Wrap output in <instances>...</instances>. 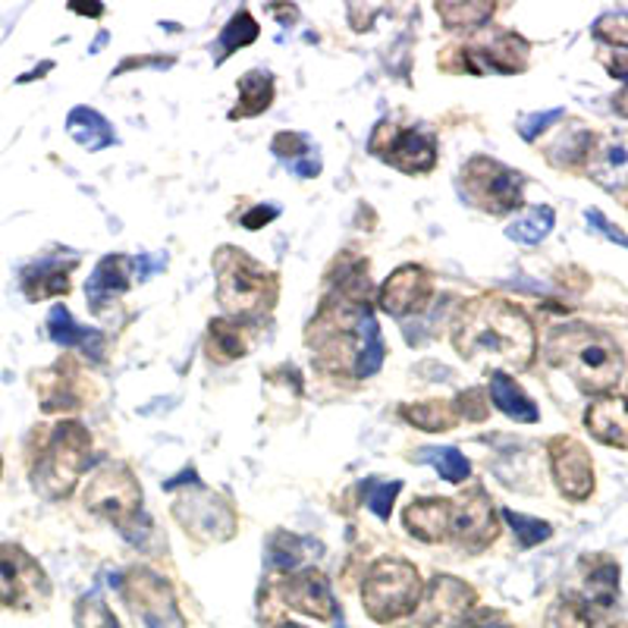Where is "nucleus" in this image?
<instances>
[{"mask_svg": "<svg viewBox=\"0 0 628 628\" xmlns=\"http://www.w3.org/2000/svg\"><path fill=\"white\" fill-rule=\"evenodd\" d=\"M452 346L462 359H497L509 368H528L538 336L522 308L497 296H480L462 308L452 328Z\"/></svg>", "mask_w": 628, "mask_h": 628, "instance_id": "1", "label": "nucleus"}, {"mask_svg": "<svg viewBox=\"0 0 628 628\" xmlns=\"http://www.w3.org/2000/svg\"><path fill=\"white\" fill-rule=\"evenodd\" d=\"M547 361L566 371L585 393H610L626 371L619 346L606 333L585 324L553 330L547 339Z\"/></svg>", "mask_w": 628, "mask_h": 628, "instance_id": "2", "label": "nucleus"}, {"mask_svg": "<svg viewBox=\"0 0 628 628\" xmlns=\"http://www.w3.org/2000/svg\"><path fill=\"white\" fill-rule=\"evenodd\" d=\"M91 462V434L79 421H63L51 431L44 449L35 459L31 484L41 497L63 500L73 494L79 475Z\"/></svg>", "mask_w": 628, "mask_h": 628, "instance_id": "3", "label": "nucleus"}, {"mask_svg": "<svg viewBox=\"0 0 628 628\" xmlns=\"http://www.w3.org/2000/svg\"><path fill=\"white\" fill-rule=\"evenodd\" d=\"M214 268H217V299L230 315L252 318L268 311L277 299L273 277L236 248H223L214 258Z\"/></svg>", "mask_w": 628, "mask_h": 628, "instance_id": "4", "label": "nucleus"}, {"mask_svg": "<svg viewBox=\"0 0 628 628\" xmlns=\"http://www.w3.org/2000/svg\"><path fill=\"white\" fill-rule=\"evenodd\" d=\"M421 594H424V581H421L419 568L406 560L374 563L361 588L364 610L374 623H393V619L409 616L412 610H419Z\"/></svg>", "mask_w": 628, "mask_h": 628, "instance_id": "5", "label": "nucleus"}, {"mask_svg": "<svg viewBox=\"0 0 628 628\" xmlns=\"http://www.w3.org/2000/svg\"><path fill=\"white\" fill-rule=\"evenodd\" d=\"M123 600L136 628H185L174 588L151 568H132L123 578Z\"/></svg>", "mask_w": 628, "mask_h": 628, "instance_id": "6", "label": "nucleus"}, {"mask_svg": "<svg viewBox=\"0 0 628 628\" xmlns=\"http://www.w3.org/2000/svg\"><path fill=\"white\" fill-rule=\"evenodd\" d=\"M86 507L123 528L142 515V487L126 465L104 462L86 487Z\"/></svg>", "mask_w": 628, "mask_h": 628, "instance_id": "7", "label": "nucleus"}, {"mask_svg": "<svg viewBox=\"0 0 628 628\" xmlns=\"http://www.w3.org/2000/svg\"><path fill=\"white\" fill-rule=\"evenodd\" d=\"M462 182H465L472 202L490 214H507V210H515L522 205L525 177L497 164V161H490V157L469 161L462 170Z\"/></svg>", "mask_w": 628, "mask_h": 628, "instance_id": "8", "label": "nucleus"}, {"mask_svg": "<svg viewBox=\"0 0 628 628\" xmlns=\"http://www.w3.org/2000/svg\"><path fill=\"white\" fill-rule=\"evenodd\" d=\"M51 594L44 568L16 543H0V606L29 610Z\"/></svg>", "mask_w": 628, "mask_h": 628, "instance_id": "9", "label": "nucleus"}, {"mask_svg": "<svg viewBox=\"0 0 628 628\" xmlns=\"http://www.w3.org/2000/svg\"><path fill=\"white\" fill-rule=\"evenodd\" d=\"M371 149L402 174H427L437 164V142L421 129H396L381 123L371 136Z\"/></svg>", "mask_w": 628, "mask_h": 628, "instance_id": "10", "label": "nucleus"}, {"mask_svg": "<svg viewBox=\"0 0 628 628\" xmlns=\"http://www.w3.org/2000/svg\"><path fill=\"white\" fill-rule=\"evenodd\" d=\"M174 515L182 528L198 540H230L236 535V512L210 490H195L180 497Z\"/></svg>", "mask_w": 628, "mask_h": 628, "instance_id": "11", "label": "nucleus"}, {"mask_svg": "<svg viewBox=\"0 0 628 628\" xmlns=\"http://www.w3.org/2000/svg\"><path fill=\"white\" fill-rule=\"evenodd\" d=\"M475 591L459 581L456 575H437L421 600L419 623L421 628H462L472 616Z\"/></svg>", "mask_w": 628, "mask_h": 628, "instance_id": "12", "label": "nucleus"}, {"mask_svg": "<svg viewBox=\"0 0 628 628\" xmlns=\"http://www.w3.org/2000/svg\"><path fill=\"white\" fill-rule=\"evenodd\" d=\"M550 469L563 497L581 503L594 494V462L588 449L572 437H556L550 444Z\"/></svg>", "mask_w": 628, "mask_h": 628, "instance_id": "13", "label": "nucleus"}, {"mask_svg": "<svg viewBox=\"0 0 628 628\" xmlns=\"http://www.w3.org/2000/svg\"><path fill=\"white\" fill-rule=\"evenodd\" d=\"M431 296H434L431 273L419 265H402L399 270H393L387 283L381 286V308L393 318H406V315L424 311Z\"/></svg>", "mask_w": 628, "mask_h": 628, "instance_id": "14", "label": "nucleus"}, {"mask_svg": "<svg viewBox=\"0 0 628 628\" xmlns=\"http://www.w3.org/2000/svg\"><path fill=\"white\" fill-rule=\"evenodd\" d=\"M497 512L490 507L484 490L465 494L459 503H452V538L465 550H484L497 538Z\"/></svg>", "mask_w": 628, "mask_h": 628, "instance_id": "15", "label": "nucleus"}, {"mask_svg": "<svg viewBox=\"0 0 628 628\" xmlns=\"http://www.w3.org/2000/svg\"><path fill=\"white\" fill-rule=\"evenodd\" d=\"M283 600H286L293 610H299L305 616H315V619H333V616H336V603H333L328 581H324V575L315 572V568L286 578V581H283Z\"/></svg>", "mask_w": 628, "mask_h": 628, "instance_id": "16", "label": "nucleus"}, {"mask_svg": "<svg viewBox=\"0 0 628 628\" xmlns=\"http://www.w3.org/2000/svg\"><path fill=\"white\" fill-rule=\"evenodd\" d=\"M585 424L591 437L606 447L628 449V402L619 396H600L585 412Z\"/></svg>", "mask_w": 628, "mask_h": 628, "instance_id": "17", "label": "nucleus"}, {"mask_svg": "<svg viewBox=\"0 0 628 628\" xmlns=\"http://www.w3.org/2000/svg\"><path fill=\"white\" fill-rule=\"evenodd\" d=\"M465 66L472 73H518L528 66V44L515 35H503L490 48H465Z\"/></svg>", "mask_w": 628, "mask_h": 628, "instance_id": "18", "label": "nucleus"}, {"mask_svg": "<svg viewBox=\"0 0 628 628\" xmlns=\"http://www.w3.org/2000/svg\"><path fill=\"white\" fill-rule=\"evenodd\" d=\"M402 522L412 538L440 543L452 538V500H415L402 512Z\"/></svg>", "mask_w": 628, "mask_h": 628, "instance_id": "19", "label": "nucleus"}, {"mask_svg": "<svg viewBox=\"0 0 628 628\" xmlns=\"http://www.w3.org/2000/svg\"><path fill=\"white\" fill-rule=\"evenodd\" d=\"M132 258L126 255H107L98 261V268L86 283V293H89V305L94 311H101L107 302H114L129 290V277H132Z\"/></svg>", "mask_w": 628, "mask_h": 628, "instance_id": "20", "label": "nucleus"}, {"mask_svg": "<svg viewBox=\"0 0 628 628\" xmlns=\"http://www.w3.org/2000/svg\"><path fill=\"white\" fill-rule=\"evenodd\" d=\"M48 333H51V339H54L57 346H63V349H82L86 356L104 359V336H101L98 330L79 328L63 305H54V311H51V318H48Z\"/></svg>", "mask_w": 628, "mask_h": 628, "instance_id": "21", "label": "nucleus"}, {"mask_svg": "<svg viewBox=\"0 0 628 628\" xmlns=\"http://www.w3.org/2000/svg\"><path fill=\"white\" fill-rule=\"evenodd\" d=\"M490 402L512 421L535 424V421L540 419L538 406L531 402V396L518 387L509 374H503V371H497V374L490 377Z\"/></svg>", "mask_w": 628, "mask_h": 628, "instance_id": "22", "label": "nucleus"}, {"mask_svg": "<svg viewBox=\"0 0 628 628\" xmlns=\"http://www.w3.org/2000/svg\"><path fill=\"white\" fill-rule=\"evenodd\" d=\"M591 177L606 185V189H619L628 185V139H613L600 149H591Z\"/></svg>", "mask_w": 628, "mask_h": 628, "instance_id": "23", "label": "nucleus"}, {"mask_svg": "<svg viewBox=\"0 0 628 628\" xmlns=\"http://www.w3.org/2000/svg\"><path fill=\"white\" fill-rule=\"evenodd\" d=\"M66 132L73 136V142H79L86 151H101L117 142V132L111 129V123L91 107H76L66 117Z\"/></svg>", "mask_w": 628, "mask_h": 628, "instance_id": "24", "label": "nucleus"}, {"mask_svg": "<svg viewBox=\"0 0 628 628\" xmlns=\"http://www.w3.org/2000/svg\"><path fill=\"white\" fill-rule=\"evenodd\" d=\"M356 339H359V353H356V377H371L381 371L384 364V336H381V324L377 318L364 308L356 324Z\"/></svg>", "mask_w": 628, "mask_h": 628, "instance_id": "25", "label": "nucleus"}, {"mask_svg": "<svg viewBox=\"0 0 628 628\" xmlns=\"http://www.w3.org/2000/svg\"><path fill=\"white\" fill-rule=\"evenodd\" d=\"M73 265H76V261H73ZM73 265H63V261H41V265H35V268L26 270V280H23L26 296H29V299H51V296L69 293V277H66V270L73 268Z\"/></svg>", "mask_w": 628, "mask_h": 628, "instance_id": "26", "label": "nucleus"}, {"mask_svg": "<svg viewBox=\"0 0 628 628\" xmlns=\"http://www.w3.org/2000/svg\"><path fill=\"white\" fill-rule=\"evenodd\" d=\"M585 598L600 610H610L619 598V566L613 560H598L585 578Z\"/></svg>", "mask_w": 628, "mask_h": 628, "instance_id": "27", "label": "nucleus"}, {"mask_svg": "<svg viewBox=\"0 0 628 628\" xmlns=\"http://www.w3.org/2000/svg\"><path fill=\"white\" fill-rule=\"evenodd\" d=\"M273 101V79L265 73H248L240 79V107L230 114L233 120L240 117H258L265 114Z\"/></svg>", "mask_w": 628, "mask_h": 628, "instance_id": "28", "label": "nucleus"}, {"mask_svg": "<svg viewBox=\"0 0 628 628\" xmlns=\"http://www.w3.org/2000/svg\"><path fill=\"white\" fill-rule=\"evenodd\" d=\"M553 223H556V214H553V208L540 205V208L525 210L515 223H509L507 236L509 240L522 242V245H538V242H543L547 236H550Z\"/></svg>", "mask_w": 628, "mask_h": 628, "instance_id": "29", "label": "nucleus"}, {"mask_svg": "<svg viewBox=\"0 0 628 628\" xmlns=\"http://www.w3.org/2000/svg\"><path fill=\"white\" fill-rule=\"evenodd\" d=\"M402 419L409 421V424H415L421 431H431V434H440V431H452L456 427V409L447 406V402H437V399H431V402H415V406H406L402 409Z\"/></svg>", "mask_w": 628, "mask_h": 628, "instance_id": "30", "label": "nucleus"}, {"mask_svg": "<svg viewBox=\"0 0 628 628\" xmlns=\"http://www.w3.org/2000/svg\"><path fill=\"white\" fill-rule=\"evenodd\" d=\"M494 13V3H437V16L449 29H478Z\"/></svg>", "mask_w": 628, "mask_h": 628, "instance_id": "31", "label": "nucleus"}, {"mask_svg": "<svg viewBox=\"0 0 628 628\" xmlns=\"http://www.w3.org/2000/svg\"><path fill=\"white\" fill-rule=\"evenodd\" d=\"M255 38H258V23L252 20V13L240 10V13L223 26L220 44H217V61H227L233 51H240L245 44H252Z\"/></svg>", "mask_w": 628, "mask_h": 628, "instance_id": "32", "label": "nucleus"}, {"mask_svg": "<svg viewBox=\"0 0 628 628\" xmlns=\"http://www.w3.org/2000/svg\"><path fill=\"white\" fill-rule=\"evenodd\" d=\"M421 462L434 465L440 472V478H447L449 484H462L472 475V462L459 452V449H421Z\"/></svg>", "mask_w": 628, "mask_h": 628, "instance_id": "33", "label": "nucleus"}, {"mask_svg": "<svg viewBox=\"0 0 628 628\" xmlns=\"http://www.w3.org/2000/svg\"><path fill=\"white\" fill-rule=\"evenodd\" d=\"M210 356L220 361H233L245 356V339H242V330L230 321H210Z\"/></svg>", "mask_w": 628, "mask_h": 628, "instance_id": "34", "label": "nucleus"}, {"mask_svg": "<svg viewBox=\"0 0 628 628\" xmlns=\"http://www.w3.org/2000/svg\"><path fill=\"white\" fill-rule=\"evenodd\" d=\"M547 628H594L591 623V610L588 603L575 598H560L550 610H547V619H543Z\"/></svg>", "mask_w": 628, "mask_h": 628, "instance_id": "35", "label": "nucleus"}, {"mask_svg": "<svg viewBox=\"0 0 628 628\" xmlns=\"http://www.w3.org/2000/svg\"><path fill=\"white\" fill-rule=\"evenodd\" d=\"M503 518L512 525V531H515V538H518L522 547H538V543H543V540L553 535V528H550L547 522L531 518V515H518V512H512V509H503Z\"/></svg>", "mask_w": 628, "mask_h": 628, "instance_id": "36", "label": "nucleus"}, {"mask_svg": "<svg viewBox=\"0 0 628 628\" xmlns=\"http://www.w3.org/2000/svg\"><path fill=\"white\" fill-rule=\"evenodd\" d=\"M399 490H402V480H368V484H364L368 509H371L381 522H387Z\"/></svg>", "mask_w": 628, "mask_h": 628, "instance_id": "37", "label": "nucleus"}, {"mask_svg": "<svg viewBox=\"0 0 628 628\" xmlns=\"http://www.w3.org/2000/svg\"><path fill=\"white\" fill-rule=\"evenodd\" d=\"M270 563L277 568H283V572L299 566L302 540L293 538V535H286V531H277V535L270 538Z\"/></svg>", "mask_w": 628, "mask_h": 628, "instance_id": "38", "label": "nucleus"}, {"mask_svg": "<svg viewBox=\"0 0 628 628\" xmlns=\"http://www.w3.org/2000/svg\"><path fill=\"white\" fill-rule=\"evenodd\" d=\"M594 35L603 38L606 44H613V48H628V10L603 13L598 26H594Z\"/></svg>", "mask_w": 628, "mask_h": 628, "instance_id": "39", "label": "nucleus"}, {"mask_svg": "<svg viewBox=\"0 0 628 628\" xmlns=\"http://www.w3.org/2000/svg\"><path fill=\"white\" fill-rule=\"evenodd\" d=\"M76 623L79 628H117V616L101 603L98 598H82L79 610H76Z\"/></svg>", "mask_w": 628, "mask_h": 628, "instance_id": "40", "label": "nucleus"}, {"mask_svg": "<svg viewBox=\"0 0 628 628\" xmlns=\"http://www.w3.org/2000/svg\"><path fill=\"white\" fill-rule=\"evenodd\" d=\"M556 120H563V107H553V111H543V114H531V117H525V120L518 123V136H522L525 142H535L540 132L550 129Z\"/></svg>", "mask_w": 628, "mask_h": 628, "instance_id": "41", "label": "nucleus"}, {"mask_svg": "<svg viewBox=\"0 0 628 628\" xmlns=\"http://www.w3.org/2000/svg\"><path fill=\"white\" fill-rule=\"evenodd\" d=\"M456 415L469 421H484L487 419V402H484V393L480 389H465L459 393L456 399Z\"/></svg>", "mask_w": 628, "mask_h": 628, "instance_id": "42", "label": "nucleus"}, {"mask_svg": "<svg viewBox=\"0 0 628 628\" xmlns=\"http://www.w3.org/2000/svg\"><path fill=\"white\" fill-rule=\"evenodd\" d=\"M585 217H588V223H591V227L598 230L600 236H606L610 242H616V245H623V248H628V236H626V233H623V230H616V227H613V223H610V220H606V217L600 214V210H588Z\"/></svg>", "mask_w": 628, "mask_h": 628, "instance_id": "43", "label": "nucleus"}, {"mask_svg": "<svg viewBox=\"0 0 628 628\" xmlns=\"http://www.w3.org/2000/svg\"><path fill=\"white\" fill-rule=\"evenodd\" d=\"M462 628H512V623L497 610H478L462 623Z\"/></svg>", "mask_w": 628, "mask_h": 628, "instance_id": "44", "label": "nucleus"}, {"mask_svg": "<svg viewBox=\"0 0 628 628\" xmlns=\"http://www.w3.org/2000/svg\"><path fill=\"white\" fill-rule=\"evenodd\" d=\"M305 139L296 136V132H280L277 139H273V154H280V157H302L305 154Z\"/></svg>", "mask_w": 628, "mask_h": 628, "instance_id": "45", "label": "nucleus"}, {"mask_svg": "<svg viewBox=\"0 0 628 628\" xmlns=\"http://www.w3.org/2000/svg\"><path fill=\"white\" fill-rule=\"evenodd\" d=\"M280 214V208H268V205H258L255 210H248V214H242V227L245 230H261V227H268L270 220Z\"/></svg>", "mask_w": 628, "mask_h": 628, "instance_id": "46", "label": "nucleus"}, {"mask_svg": "<svg viewBox=\"0 0 628 628\" xmlns=\"http://www.w3.org/2000/svg\"><path fill=\"white\" fill-rule=\"evenodd\" d=\"M296 174H299L302 180H311V177H318V174H321V161H318V157L296 161Z\"/></svg>", "mask_w": 628, "mask_h": 628, "instance_id": "47", "label": "nucleus"}, {"mask_svg": "<svg viewBox=\"0 0 628 628\" xmlns=\"http://www.w3.org/2000/svg\"><path fill=\"white\" fill-rule=\"evenodd\" d=\"M616 111H619L623 117H628V89H623L616 94Z\"/></svg>", "mask_w": 628, "mask_h": 628, "instance_id": "48", "label": "nucleus"}, {"mask_svg": "<svg viewBox=\"0 0 628 628\" xmlns=\"http://www.w3.org/2000/svg\"><path fill=\"white\" fill-rule=\"evenodd\" d=\"M76 13H89V16H101V7H73Z\"/></svg>", "mask_w": 628, "mask_h": 628, "instance_id": "49", "label": "nucleus"}, {"mask_svg": "<svg viewBox=\"0 0 628 628\" xmlns=\"http://www.w3.org/2000/svg\"><path fill=\"white\" fill-rule=\"evenodd\" d=\"M280 628H305V626H296V623H286V626H280Z\"/></svg>", "mask_w": 628, "mask_h": 628, "instance_id": "50", "label": "nucleus"}, {"mask_svg": "<svg viewBox=\"0 0 628 628\" xmlns=\"http://www.w3.org/2000/svg\"><path fill=\"white\" fill-rule=\"evenodd\" d=\"M619 628H628V626H619Z\"/></svg>", "mask_w": 628, "mask_h": 628, "instance_id": "51", "label": "nucleus"}]
</instances>
